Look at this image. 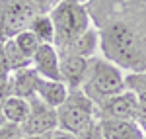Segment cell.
I'll list each match as a JSON object with an SVG mask.
<instances>
[{"instance_id":"obj_1","label":"cell","mask_w":146,"mask_h":139,"mask_svg":"<svg viewBox=\"0 0 146 139\" xmlns=\"http://www.w3.org/2000/svg\"><path fill=\"white\" fill-rule=\"evenodd\" d=\"M100 53L125 73L146 71V0H90Z\"/></svg>"},{"instance_id":"obj_2","label":"cell","mask_w":146,"mask_h":139,"mask_svg":"<svg viewBox=\"0 0 146 139\" xmlns=\"http://www.w3.org/2000/svg\"><path fill=\"white\" fill-rule=\"evenodd\" d=\"M51 22L55 28V43L53 45L58 49V53L66 51L82 34L90 30L92 22L90 10L86 4L70 2V0H58L49 10Z\"/></svg>"},{"instance_id":"obj_3","label":"cell","mask_w":146,"mask_h":139,"mask_svg":"<svg viewBox=\"0 0 146 139\" xmlns=\"http://www.w3.org/2000/svg\"><path fill=\"white\" fill-rule=\"evenodd\" d=\"M125 77H127V73L121 67L107 61L103 55H96L90 59V69H88L86 81L82 84V90L98 106L100 102L107 100L109 96L127 90Z\"/></svg>"},{"instance_id":"obj_4","label":"cell","mask_w":146,"mask_h":139,"mask_svg":"<svg viewBox=\"0 0 146 139\" xmlns=\"http://www.w3.org/2000/svg\"><path fill=\"white\" fill-rule=\"evenodd\" d=\"M56 118L60 131L76 135L80 129L98 120V106L82 88H76L70 90L66 100L56 108Z\"/></svg>"},{"instance_id":"obj_5","label":"cell","mask_w":146,"mask_h":139,"mask_svg":"<svg viewBox=\"0 0 146 139\" xmlns=\"http://www.w3.org/2000/svg\"><path fill=\"white\" fill-rule=\"evenodd\" d=\"M140 116V104L133 90H123V92L109 96L98 104V118L100 120H129V122H138Z\"/></svg>"},{"instance_id":"obj_6","label":"cell","mask_w":146,"mask_h":139,"mask_svg":"<svg viewBox=\"0 0 146 139\" xmlns=\"http://www.w3.org/2000/svg\"><path fill=\"white\" fill-rule=\"evenodd\" d=\"M31 102V112L27 120L22 124L23 137L27 135H41V133H53L58 129V118H56V108L47 106L41 102L37 96L29 100Z\"/></svg>"},{"instance_id":"obj_7","label":"cell","mask_w":146,"mask_h":139,"mask_svg":"<svg viewBox=\"0 0 146 139\" xmlns=\"http://www.w3.org/2000/svg\"><path fill=\"white\" fill-rule=\"evenodd\" d=\"M31 67L41 79L60 81V53L53 43H41L31 57Z\"/></svg>"},{"instance_id":"obj_8","label":"cell","mask_w":146,"mask_h":139,"mask_svg":"<svg viewBox=\"0 0 146 139\" xmlns=\"http://www.w3.org/2000/svg\"><path fill=\"white\" fill-rule=\"evenodd\" d=\"M88 69H90V59L60 53V81L68 86V90L82 88L88 77Z\"/></svg>"},{"instance_id":"obj_9","label":"cell","mask_w":146,"mask_h":139,"mask_svg":"<svg viewBox=\"0 0 146 139\" xmlns=\"http://www.w3.org/2000/svg\"><path fill=\"white\" fill-rule=\"evenodd\" d=\"M41 81V77L37 75V71L33 67H25V69L14 71L10 77L12 82V94L20 96L25 100H31L37 96V84Z\"/></svg>"},{"instance_id":"obj_10","label":"cell","mask_w":146,"mask_h":139,"mask_svg":"<svg viewBox=\"0 0 146 139\" xmlns=\"http://www.w3.org/2000/svg\"><path fill=\"white\" fill-rule=\"evenodd\" d=\"M103 139H144V129L138 122L129 120H100Z\"/></svg>"},{"instance_id":"obj_11","label":"cell","mask_w":146,"mask_h":139,"mask_svg":"<svg viewBox=\"0 0 146 139\" xmlns=\"http://www.w3.org/2000/svg\"><path fill=\"white\" fill-rule=\"evenodd\" d=\"M68 86L62 81H51V79H41L37 84V98L45 102L51 108H58L66 100L68 96Z\"/></svg>"},{"instance_id":"obj_12","label":"cell","mask_w":146,"mask_h":139,"mask_svg":"<svg viewBox=\"0 0 146 139\" xmlns=\"http://www.w3.org/2000/svg\"><path fill=\"white\" fill-rule=\"evenodd\" d=\"M98 51H100V34H98L96 26H92L66 51H62V55L66 53V55H78V57H84V59H92L98 55Z\"/></svg>"},{"instance_id":"obj_13","label":"cell","mask_w":146,"mask_h":139,"mask_svg":"<svg viewBox=\"0 0 146 139\" xmlns=\"http://www.w3.org/2000/svg\"><path fill=\"white\" fill-rule=\"evenodd\" d=\"M125 82H127V88L133 90L138 98V104H140L138 124L146 131V71H142V73H127Z\"/></svg>"},{"instance_id":"obj_14","label":"cell","mask_w":146,"mask_h":139,"mask_svg":"<svg viewBox=\"0 0 146 139\" xmlns=\"http://www.w3.org/2000/svg\"><path fill=\"white\" fill-rule=\"evenodd\" d=\"M2 112H4L6 122L22 126L23 122L27 120L29 112H31V102L25 100V98H20V96H10L4 102V106H2Z\"/></svg>"},{"instance_id":"obj_15","label":"cell","mask_w":146,"mask_h":139,"mask_svg":"<svg viewBox=\"0 0 146 139\" xmlns=\"http://www.w3.org/2000/svg\"><path fill=\"white\" fill-rule=\"evenodd\" d=\"M27 30H29L41 43H55V28H53V22H51V16L45 14V12L35 14L33 20L27 26Z\"/></svg>"},{"instance_id":"obj_16","label":"cell","mask_w":146,"mask_h":139,"mask_svg":"<svg viewBox=\"0 0 146 139\" xmlns=\"http://www.w3.org/2000/svg\"><path fill=\"white\" fill-rule=\"evenodd\" d=\"M4 53H6L8 63H10L12 73H14V71H20V69H25V67H31V59L23 55L22 49L16 45V41H14L12 37L4 41Z\"/></svg>"},{"instance_id":"obj_17","label":"cell","mask_w":146,"mask_h":139,"mask_svg":"<svg viewBox=\"0 0 146 139\" xmlns=\"http://www.w3.org/2000/svg\"><path fill=\"white\" fill-rule=\"evenodd\" d=\"M14 41H16V45L22 49V53L25 55V57H33L35 51L39 49V45H41V41L35 37L29 30H23V32H20V34H16L14 37H12Z\"/></svg>"},{"instance_id":"obj_18","label":"cell","mask_w":146,"mask_h":139,"mask_svg":"<svg viewBox=\"0 0 146 139\" xmlns=\"http://www.w3.org/2000/svg\"><path fill=\"white\" fill-rule=\"evenodd\" d=\"M74 139H103V129H101V122L100 118L94 120L90 126H86L84 129H80L74 135Z\"/></svg>"},{"instance_id":"obj_19","label":"cell","mask_w":146,"mask_h":139,"mask_svg":"<svg viewBox=\"0 0 146 139\" xmlns=\"http://www.w3.org/2000/svg\"><path fill=\"white\" fill-rule=\"evenodd\" d=\"M22 137H23V131H22V126H18V124L6 122L0 128V139H22Z\"/></svg>"},{"instance_id":"obj_20","label":"cell","mask_w":146,"mask_h":139,"mask_svg":"<svg viewBox=\"0 0 146 139\" xmlns=\"http://www.w3.org/2000/svg\"><path fill=\"white\" fill-rule=\"evenodd\" d=\"M10 77H12V69L8 59H6V53H4V41H0V81L10 79Z\"/></svg>"},{"instance_id":"obj_21","label":"cell","mask_w":146,"mask_h":139,"mask_svg":"<svg viewBox=\"0 0 146 139\" xmlns=\"http://www.w3.org/2000/svg\"><path fill=\"white\" fill-rule=\"evenodd\" d=\"M10 96H14L12 94V82L10 79H4V81H0V106H4V102Z\"/></svg>"},{"instance_id":"obj_22","label":"cell","mask_w":146,"mask_h":139,"mask_svg":"<svg viewBox=\"0 0 146 139\" xmlns=\"http://www.w3.org/2000/svg\"><path fill=\"white\" fill-rule=\"evenodd\" d=\"M51 139H74V135H72V133H66V131H60V129H56V131H53Z\"/></svg>"},{"instance_id":"obj_23","label":"cell","mask_w":146,"mask_h":139,"mask_svg":"<svg viewBox=\"0 0 146 139\" xmlns=\"http://www.w3.org/2000/svg\"><path fill=\"white\" fill-rule=\"evenodd\" d=\"M53 133H41V135H27L25 139H51Z\"/></svg>"},{"instance_id":"obj_24","label":"cell","mask_w":146,"mask_h":139,"mask_svg":"<svg viewBox=\"0 0 146 139\" xmlns=\"http://www.w3.org/2000/svg\"><path fill=\"white\" fill-rule=\"evenodd\" d=\"M6 124V118H4V112H2V106H0V128Z\"/></svg>"},{"instance_id":"obj_25","label":"cell","mask_w":146,"mask_h":139,"mask_svg":"<svg viewBox=\"0 0 146 139\" xmlns=\"http://www.w3.org/2000/svg\"><path fill=\"white\" fill-rule=\"evenodd\" d=\"M70 2H78V4H88L90 0H70Z\"/></svg>"},{"instance_id":"obj_26","label":"cell","mask_w":146,"mask_h":139,"mask_svg":"<svg viewBox=\"0 0 146 139\" xmlns=\"http://www.w3.org/2000/svg\"><path fill=\"white\" fill-rule=\"evenodd\" d=\"M144 139H146V131H144Z\"/></svg>"},{"instance_id":"obj_27","label":"cell","mask_w":146,"mask_h":139,"mask_svg":"<svg viewBox=\"0 0 146 139\" xmlns=\"http://www.w3.org/2000/svg\"><path fill=\"white\" fill-rule=\"evenodd\" d=\"M22 139H25V137H22Z\"/></svg>"}]
</instances>
